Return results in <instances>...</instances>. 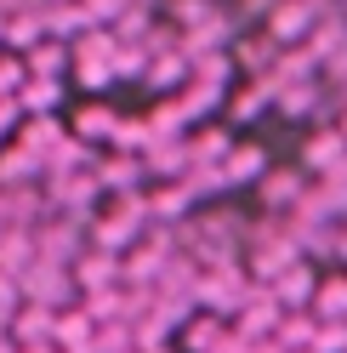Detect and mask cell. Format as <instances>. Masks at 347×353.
<instances>
[{
    "label": "cell",
    "instance_id": "obj_1",
    "mask_svg": "<svg viewBox=\"0 0 347 353\" xmlns=\"http://www.w3.org/2000/svg\"><path fill=\"white\" fill-rule=\"evenodd\" d=\"M313 17H319V0H285V6L268 17V34L273 40H296L302 29H313Z\"/></svg>",
    "mask_w": 347,
    "mask_h": 353
}]
</instances>
